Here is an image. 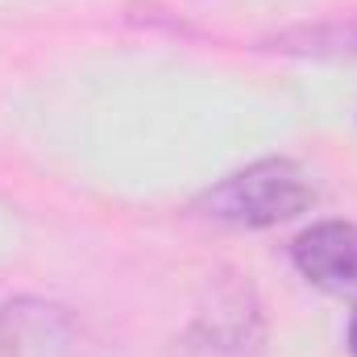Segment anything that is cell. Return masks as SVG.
Returning <instances> with one entry per match:
<instances>
[{
	"mask_svg": "<svg viewBox=\"0 0 357 357\" xmlns=\"http://www.w3.org/2000/svg\"><path fill=\"white\" fill-rule=\"evenodd\" d=\"M349 354L357 357V312H354V320H349Z\"/></svg>",
	"mask_w": 357,
	"mask_h": 357,
	"instance_id": "obj_4",
	"label": "cell"
},
{
	"mask_svg": "<svg viewBox=\"0 0 357 357\" xmlns=\"http://www.w3.org/2000/svg\"><path fill=\"white\" fill-rule=\"evenodd\" d=\"M312 204V183L291 158H262L199 195L195 212L237 229H270Z\"/></svg>",
	"mask_w": 357,
	"mask_h": 357,
	"instance_id": "obj_1",
	"label": "cell"
},
{
	"mask_svg": "<svg viewBox=\"0 0 357 357\" xmlns=\"http://www.w3.org/2000/svg\"><path fill=\"white\" fill-rule=\"evenodd\" d=\"M295 266L307 282L324 291H354L357 287V225L324 220L295 237L291 245Z\"/></svg>",
	"mask_w": 357,
	"mask_h": 357,
	"instance_id": "obj_2",
	"label": "cell"
},
{
	"mask_svg": "<svg viewBox=\"0 0 357 357\" xmlns=\"http://www.w3.org/2000/svg\"><path fill=\"white\" fill-rule=\"evenodd\" d=\"M307 54H349L357 59V21H337V25H320L307 33V46H299Z\"/></svg>",
	"mask_w": 357,
	"mask_h": 357,
	"instance_id": "obj_3",
	"label": "cell"
}]
</instances>
